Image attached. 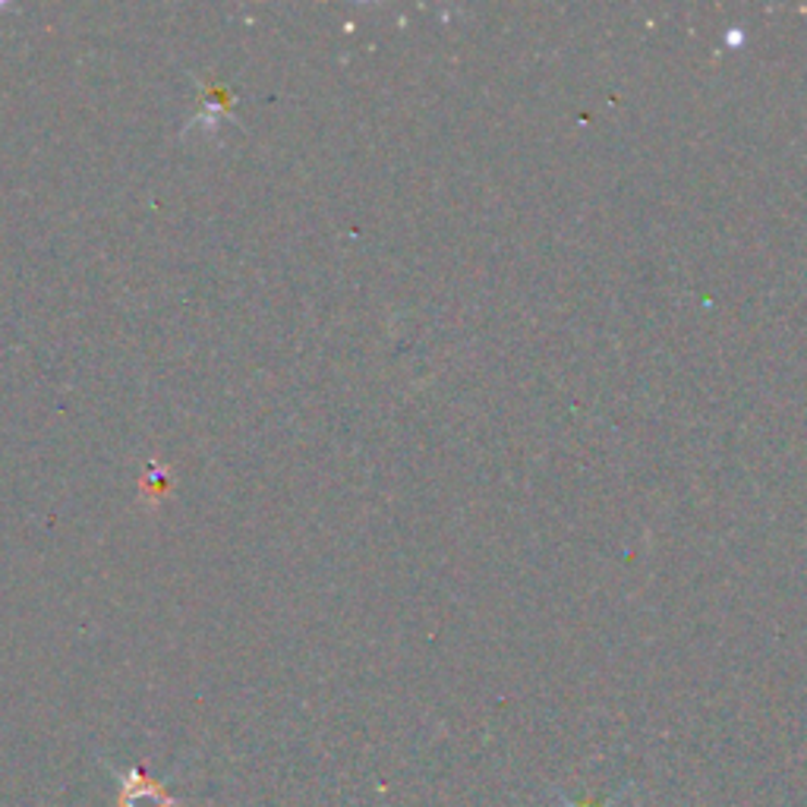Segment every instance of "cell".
<instances>
[{"mask_svg":"<svg viewBox=\"0 0 807 807\" xmlns=\"http://www.w3.org/2000/svg\"><path fill=\"white\" fill-rule=\"evenodd\" d=\"M123 807H174V798L161 792L158 782H151L146 773L130 770L123 777Z\"/></svg>","mask_w":807,"mask_h":807,"instance_id":"cell-1","label":"cell"}]
</instances>
